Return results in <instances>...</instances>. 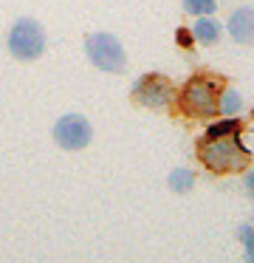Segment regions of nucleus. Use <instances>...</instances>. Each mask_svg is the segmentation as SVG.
<instances>
[{"label":"nucleus","instance_id":"nucleus-1","mask_svg":"<svg viewBox=\"0 0 254 263\" xmlns=\"http://www.w3.org/2000/svg\"><path fill=\"white\" fill-rule=\"evenodd\" d=\"M201 161L214 173H237L248 164V153L235 139H206L201 144Z\"/></svg>","mask_w":254,"mask_h":263},{"label":"nucleus","instance_id":"nucleus-2","mask_svg":"<svg viewBox=\"0 0 254 263\" xmlns=\"http://www.w3.org/2000/svg\"><path fill=\"white\" fill-rule=\"evenodd\" d=\"M45 48V31L37 20H17L9 31V51L14 54L17 60L28 63V60H37Z\"/></svg>","mask_w":254,"mask_h":263},{"label":"nucleus","instance_id":"nucleus-3","mask_svg":"<svg viewBox=\"0 0 254 263\" xmlns=\"http://www.w3.org/2000/svg\"><path fill=\"white\" fill-rule=\"evenodd\" d=\"M85 54H88V60L99 71H110V74H119V71L124 68V63H127L122 43L113 34H105V31L90 34L88 40H85Z\"/></svg>","mask_w":254,"mask_h":263},{"label":"nucleus","instance_id":"nucleus-4","mask_svg":"<svg viewBox=\"0 0 254 263\" xmlns=\"http://www.w3.org/2000/svg\"><path fill=\"white\" fill-rule=\"evenodd\" d=\"M181 108L189 116H218V82L192 80L181 93Z\"/></svg>","mask_w":254,"mask_h":263},{"label":"nucleus","instance_id":"nucleus-5","mask_svg":"<svg viewBox=\"0 0 254 263\" xmlns=\"http://www.w3.org/2000/svg\"><path fill=\"white\" fill-rule=\"evenodd\" d=\"M90 136H93L90 122L85 119V116H79V114H68V116H62V119L54 125V142L60 144L62 150H82V147H88Z\"/></svg>","mask_w":254,"mask_h":263},{"label":"nucleus","instance_id":"nucleus-6","mask_svg":"<svg viewBox=\"0 0 254 263\" xmlns=\"http://www.w3.org/2000/svg\"><path fill=\"white\" fill-rule=\"evenodd\" d=\"M133 93L144 108L161 110V108H167V105L172 102L175 91H172V82L164 80V77H141V80L135 82Z\"/></svg>","mask_w":254,"mask_h":263},{"label":"nucleus","instance_id":"nucleus-7","mask_svg":"<svg viewBox=\"0 0 254 263\" xmlns=\"http://www.w3.org/2000/svg\"><path fill=\"white\" fill-rule=\"evenodd\" d=\"M226 26H229V34L235 37L237 43L251 46L254 43V6H243V9H237V12H231V17Z\"/></svg>","mask_w":254,"mask_h":263},{"label":"nucleus","instance_id":"nucleus-8","mask_svg":"<svg viewBox=\"0 0 254 263\" xmlns=\"http://www.w3.org/2000/svg\"><path fill=\"white\" fill-rule=\"evenodd\" d=\"M192 37H195L198 43H203V46H212V43H218V37H220L218 20H212V17L195 20V26H192Z\"/></svg>","mask_w":254,"mask_h":263},{"label":"nucleus","instance_id":"nucleus-9","mask_svg":"<svg viewBox=\"0 0 254 263\" xmlns=\"http://www.w3.org/2000/svg\"><path fill=\"white\" fill-rule=\"evenodd\" d=\"M240 108H243V97H240L237 91H223V93L218 97V110H220V114L235 116Z\"/></svg>","mask_w":254,"mask_h":263},{"label":"nucleus","instance_id":"nucleus-10","mask_svg":"<svg viewBox=\"0 0 254 263\" xmlns=\"http://www.w3.org/2000/svg\"><path fill=\"white\" fill-rule=\"evenodd\" d=\"M192 184H195V176H192L186 167H178V170L169 173V187H172L175 193H186V190H192Z\"/></svg>","mask_w":254,"mask_h":263},{"label":"nucleus","instance_id":"nucleus-11","mask_svg":"<svg viewBox=\"0 0 254 263\" xmlns=\"http://www.w3.org/2000/svg\"><path fill=\"white\" fill-rule=\"evenodd\" d=\"M237 127H240V122L237 119H223V122H214V125H209L206 130V139H223V136H235Z\"/></svg>","mask_w":254,"mask_h":263},{"label":"nucleus","instance_id":"nucleus-12","mask_svg":"<svg viewBox=\"0 0 254 263\" xmlns=\"http://www.w3.org/2000/svg\"><path fill=\"white\" fill-rule=\"evenodd\" d=\"M184 9L189 14H209L214 9V0H184Z\"/></svg>","mask_w":254,"mask_h":263},{"label":"nucleus","instance_id":"nucleus-13","mask_svg":"<svg viewBox=\"0 0 254 263\" xmlns=\"http://www.w3.org/2000/svg\"><path fill=\"white\" fill-rule=\"evenodd\" d=\"M240 240L248 252V260H254V227H240Z\"/></svg>","mask_w":254,"mask_h":263},{"label":"nucleus","instance_id":"nucleus-14","mask_svg":"<svg viewBox=\"0 0 254 263\" xmlns=\"http://www.w3.org/2000/svg\"><path fill=\"white\" fill-rule=\"evenodd\" d=\"M192 40H195V37H192V34H189V31H178V43H181V46H184V48H186V46H189V43H192Z\"/></svg>","mask_w":254,"mask_h":263},{"label":"nucleus","instance_id":"nucleus-15","mask_svg":"<svg viewBox=\"0 0 254 263\" xmlns=\"http://www.w3.org/2000/svg\"><path fill=\"white\" fill-rule=\"evenodd\" d=\"M246 190L254 195V176H248V178H246Z\"/></svg>","mask_w":254,"mask_h":263}]
</instances>
